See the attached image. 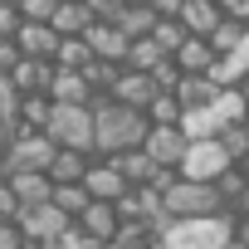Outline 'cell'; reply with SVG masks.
<instances>
[{
    "instance_id": "cell-4",
    "label": "cell",
    "mask_w": 249,
    "mask_h": 249,
    "mask_svg": "<svg viewBox=\"0 0 249 249\" xmlns=\"http://www.w3.org/2000/svg\"><path fill=\"white\" fill-rule=\"evenodd\" d=\"M44 137L54 142V152H83V157H93V112L88 107H54Z\"/></svg>"
},
{
    "instance_id": "cell-34",
    "label": "cell",
    "mask_w": 249,
    "mask_h": 249,
    "mask_svg": "<svg viewBox=\"0 0 249 249\" xmlns=\"http://www.w3.org/2000/svg\"><path fill=\"white\" fill-rule=\"evenodd\" d=\"M234 244L249 249V215H234Z\"/></svg>"
},
{
    "instance_id": "cell-29",
    "label": "cell",
    "mask_w": 249,
    "mask_h": 249,
    "mask_svg": "<svg viewBox=\"0 0 249 249\" xmlns=\"http://www.w3.org/2000/svg\"><path fill=\"white\" fill-rule=\"evenodd\" d=\"M20 30V10H15V0H0V39H15Z\"/></svg>"
},
{
    "instance_id": "cell-22",
    "label": "cell",
    "mask_w": 249,
    "mask_h": 249,
    "mask_svg": "<svg viewBox=\"0 0 249 249\" xmlns=\"http://www.w3.org/2000/svg\"><path fill=\"white\" fill-rule=\"evenodd\" d=\"M176 103H181V112H196V107H210L220 93L210 88V78H181L176 83V93H171Z\"/></svg>"
},
{
    "instance_id": "cell-8",
    "label": "cell",
    "mask_w": 249,
    "mask_h": 249,
    "mask_svg": "<svg viewBox=\"0 0 249 249\" xmlns=\"http://www.w3.org/2000/svg\"><path fill=\"white\" fill-rule=\"evenodd\" d=\"M20 239H30V244H44V249H54V239L73 225V220H64L54 205H35V210H20Z\"/></svg>"
},
{
    "instance_id": "cell-21",
    "label": "cell",
    "mask_w": 249,
    "mask_h": 249,
    "mask_svg": "<svg viewBox=\"0 0 249 249\" xmlns=\"http://www.w3.org/2000/svg\"><path fill=\"white\" fill-rule=\"evenodd\" d=\"M205 44H210L215 59H230V54H239V44H244V25H234V20L220 15V25L205 35Z\"/></svg>"
},
{
    "instance_id": "cell-10",
    "label": "cell",
    "mask_w": 249,
    "mask_h": 249,
    "mask_svg": "<svg viewBox=\"0 0 249 249\" xmlns=\"http://www.w3.org/2000/svg\"><path fill=\"white\" fill-rule=\"evenodd\" d=\"M176 25H181L191 39H205V35L220 25V0H181Z\"/></svg>"
},
{
    "instance_id": "cell-36",
    "label": "cell",
    "mask_w": 249,
    "mask_h": 249,
    "mask_svg": "<svg viewBox=\"0 0 249 249\" xmlns=\"http://www.w3.org/2000/svg\"><path fill=\"white\" fill-rule=\"evenodd\" d=\"M239 98H244V103H249V78H244V83H239Z\"/></svg>"
},
{
    "instance_id": "cell-16",
    "label": "cell",
    "mask_w": 249,
    "mask_h": 249,
    "mask_svg": "<svg viewBox=\"0 0 249 249\" xmlns=\"http://www.w3.org/2000/svg\"><path fill=\"white\" fill-rule=\"evenodd\" d=\"M171 64H176V73H181V78H205V73H210V64H215V54H210V44H205V39H186V44L171 54Z\"/></svg>"
},
{
    "instance_id": "cell-32",
    "label": "cell",
    "mask_w": 249,
    "mask_h": 249,
    "mask_svg": "<svg viewBox=\"0 0 249 249\" xmlns=\"http://www.w3.org/2000/svg\"><path fill=\"white\" fill-rule=\"evenodd\" d=\"M15 64H20V49H15V39H0V78H5Z\"/></svg>"
},
{
    "instance_id": "cell-3",
    "label": "cell",
    "mask_w": 249,
    "mask_h": 249,
    "mask_svg": "<svg viewBox=\"0 0 249 249\" xmlns=\"http://www.w3.org/2000/svg\"><path fill=\"white\" fill-rule=\"evenodd\" d=\"M161 210H166V220H215V215H230L225 200L215 196V186H196V181H176L161 196Z\"/></svg>"
},
{
    "instance_id": "cell-20",
    "label": "cell",
    "mask_w": 249,
    "mask_h": 249,
    "mask_svg": "<svg viewBox=\"0 0 249 249\" xmlns=\"http://www.w3.org/2000/svg\"><path fill=\"white\" fill-rule=\"evenodd\" d=\"M49 112H54V103H49V98H20L15 122H20V132H25V137H35V132H44V127H49Z\"/></svg>"
},
{
    "instance_id": "cell-18",
    "label": "cell",
    "mask_w": 249,
    "mask_h": 249,
    "mask_svg": "<svg viewBox=\"0 0 249 249\" xmlns=\"http://www.w3.org/2000/svg\"><path fill=\"white\" fill-rule=\"evenodd\" d=\"M88 166H93V157H83V152H54V161H49V181H54V186H83Z\"/></svg>"
},
{
    "instance_id": "cell-31",
    "label": "cell",
    "mask_w": 249,
    "mask_h": 249,
    "mask_svg": "<svg viewBox=\"0 0 249 249\" xmlns=\"http://www.w3.org/2000/svg\"><path fill=\"white\" fill-rule=\"evenodd\" d=\"M15 107H20V93L10 88V78H0V122L15 117Z\"/></svg>"
},
{
    "instance_id": "cell-38",
    "label": "cell",
    "mask_w": 249,
    "mask_h": 249,
    "mask_svg": "<svg viewBox=\"0 0 249 249\" xmlns=\"http://www.w3.org/2000/svg\"><path fill=\"white\" fill-rule=\"evenodd\" d=\"M20 249H44V244H30V239H25V244H20Z\"/></svg>"
},
{
    "instance_id": "cell-30",
    "label": "cell",
    "mask_w": 249,
    "mask_h": 249,
    "mask_svg": "<svg viewBox=\"0 0 249 249\" xmlns=\"http://www.w3.org/2000/svg\"><path fill=\"white\" fill-rule=\"evenodd\" d=\"M54 249H98V244H93V239H88V234H83L78 225H69V230H64L59 239H54Z\"/></svg>"
},
{
    "instance_id": "cell-24",
    "label": "cell",
    "mask_w": 249,
    "mask_h": 249,
    "mask_svg": "<svg viewBox=\"0 0 249 249\" xmlns=\"http://www.w3.org/2000/svg\"><path fill=\"white\" fill-rule=\"evenodd\" d=\"M142 117H147V127H176V122H181V103H176L171 93H157Z\"/></svg>"
},
{
    "instance_id": "cell-1",
    "label": "cell",
    "mask_w": 249,
    "mask_h": 249,
    "mask_svg": "<svg viewBox=\"0 0 249 249\" xmlns=\"http://www.w3.org/2000/svg\"><path fill=\"white\" fill-rule=\"evenodd\" d=\"M88 112H93V161L137 152V147L147 142V117H142V112L117 107L112 98H93Z\"/></svg>"
},
{
    "instance_id": "cell-23",
    "label": "cell",
    "mask_w": 249,
    "mask_h": 249,
    "mask_svg": "<svg viewBox=\"0 0 249 249\" xmlns=\"http://www.w3.org/2000/svg\"><path fill=\"white\" fill-rule=\"evenodd\" d=\"M49 205H54V210H59L64 220H78V215H83V210H88L93 200H88V191H83V186H54Z\"/></svg>"
},
{
    "instance_id": "cell-28",
    "label": "cell",
    "mask_w": 249,
    "mask_h": 249,
    "mask_svg": "<svg viewBox=\"0 0 249 249\" xmlns=\"http://www.w3.org/2000/svg\"><path fill=\"white\" fill-rule=\"evenodd\" d=\"M54 5H59V0H15L20 25H49L54 20Z\"/></svg>"
},
{
    "instance_id": "cell-6",
    "label": "cell",
    "mask_w": 249,
    "mask_h": 249,
    "mask_svg": "<svg viewBox=\"0 0 249 249\" xmlns=\"http://www.w3.org/2000/svg\"><path fill=\"white\" fill-rule=\"evenodd\" d=\"M186 137H181V127H147V142H142V157L157 166V171H176L181 166V157H186Z\"/></svg>"
},
{
    "instance_id": "cell-17",
    "label": "cell",
    "mask_w": 249,
    "mask_h": 249,
    "mask_svg": "<svg viewBox=\"0 0 249 249\" xmlns=\"http://www.w3.org/2000/svg\"><path fill=\"white\" fill-rule=\"evenodd\" d=\"M5 186L15 191L20 210H35V205H49V196H54V181H49V176H30V171H15V176H10Z\"/></svg>"
},
{
    "instance_id": "cell-12",
    "label": "cell",
    "mask_w": 249,
    "mask_h": 249,
    "mask_svg": "<svg viewBox=\"0 0 249 249\" xmlns=\"http://www.w3.org/2000/svg\"><path fill=\"white\" fill-rule=\"evenodd\" d=\"M83 191H88V200H103V205H117L122 196H127L122 176H117L107 161H93V166H88V176H83Z\"/></svg>"
},
{
    "instance_id": "cell-26",
    "label": "cell",
    "mask_w": 249,
    "mask_h": 249,
    "mask_svg": "<svg viewBox=\"0 0 249 249\" xmlns=\"http://www.w3.org/2000/svg\"><path fill=\"white\" fill-rule=\"evenodd\" d=\"M244 191H249V181H244V176H239L234 166H230V171H225V176L215 181V196L225 200V210H230V215H234V205L244 200Z\"/></svg>"
},
{
    "instance_id": "cell-35",
    "label": "cell",
    "mask_w": 249,
    "mask_h": 249,
    "mask_svg": "<svg viewBox=\"0 0 249 249\" xmlns=\"http://www.w3.org/2000/svg\"><path fill=\"white\" fill-rule=\"evenodd\" d=\"M239 64H244V73H249V35H244V44H239Z\"/></svg>"
},
{
    "instance_id": "cell-37",
    "label": "cell",
    "mask_w": 249,
    "mask_h": 249,
    "mask_svg": "<svg viewBox=\"0 0 249 249\" xmlns=\"http://www.w3.org/2000/svg\"><path fill=\"white\" fill-rule=\"evenodd\" d=\"M147 249H166V244H161V239H152V244H147Z\"/></svg>"
},
{
    "instance_id": "cell-2",
    "label": "cell",
    "mask_w": 249,
    "mask_h": 249,
    "mask_svg": "<svg viewBox=\"0 0 249 249\" xmlns=\"http://www.w3.org/2000/svg\"><path fill=\"white\" fill-rule=\"evenodd\" d=\"M166 249H225L234 239V215H215V220H166L157 234Z\"/></svg>"
},
{
    "instance_id": "cell-14",
    "label": "cell",
    "mask_w": 249,
    "mask_h": 249,
    "mask_svg": "<svg viewBox=\"0 0 249 249\" xmlns=\"http://www.w3.org/2000/svg\"><path fill=\"white\" fill-rule=\"evenodd\" d=\"M73 225H78L93 244H112V234H117V210H112V205H103V200H93Z\"/></svg>"
},
{
    "instance_id": "cell-19",
    "label": "cell",
    "mask_w": 249,
    "mask_h": 249,
    "mask_svg": "<svg viewBox=\"0 0 249 249\" xmlns=\"http://www.w3.org/2000/svg\"><path fill=\"white\" fill-rule=\"evenodd\" d=\"M107 166L122 176V186H127V191L147 186V181H152V171H157V166L142 157V147H137V152H122V157H107Z\"/></svg>"
},
{
    "instance_id": "cell-15",
    "label": "cell",
    "mask_w": 249,
    "mask_h": 249,
    "mask_svg": "<svg viewBox=\"0 0 249 249\" xmlns=\"http://www.w3.org/2000/svg\"><path fill=\"white\" fill-rule=\"evenodd\" d=\"M88 25H93V20H88V5H83V0H59V5H54L49 30H54L59 39H83Z\"/></svg>"
},
{
    "instance_id": "cell-33",
    "label": "cell",
    "mask_w": 249,
    "mask_h": 249,
    "mask_svg": "<svg viewBox=\"0 0 249 249\" xmlns=\"http://www.w3.org/2000/svg\"><path fill=\"white\" fill-rule=\"evenodd\" d=\"M20 225H0V249H20Z\"/></svg>"
},
{
    "instance_id": "cell-9",
    "label": "cell",
    "mask_w": 249,
    "mask_h": 249,
    "mask_svg": "<svg viewBox=\"0 0 249 249\" xmlns=\"http://www.w3.org/2000/svg\"><path fill=\"white\" fill-rule=\"evenodd\" d=\"M15 49H20V59L54 64V54H59V35H54L49 25H20V30H15Z\"/></svg>"
},
{
    "instance_id": "cell-7",
    "label": "cell",
    "mask_w": 249,
    "mask_h": 249,
    "mask_svg": "<svg viewBox=\"0 0 249 249\" xmlns=\"http://www.w3.org/2000/svg\"><path fill=\"white\" fill-rule=\"evenodd\" d=\"M49 161H54V142H49L44 132H35V137H20V142L5 152V166H10V176H15V171L49 176Z\"/></svg>"
},
{
    "instance_id": "cell-25",
    "label": "cell",
    "mask_w": 249,
    "mask_h": 249,
    "mask_svg": "<svg viewBox=\"0 0 249 249\" xmlns=\"http://www.w3.org/2000/svg\"><path fill=\"white\" fill-rule=\"evenodd\" d=\"M186 39H191V35H186V30H181L176 20H157V30H152V44H157V49H161L166 59H171V54H176V49H181Z\"/></svg>"
},
{
    "instance_id": "cell-11",
    "label": "cell",
    "mask_w": 249,
    "mask_h": 249,
    "mask_svg": "<svg viewBox=\"0 0 249 249\" xmlns=\"http://www.w3.org/2000/svg\"><path fill=\"white\" fill-rule=\"evenodd\" d=\"M157 98V83L147 73H132V69H122V78L112 83V103L117 107H132V112H147V103Z\"/></svg>"
},
{
    "instance_id": "cell-13",
    "label": "cell",
    "mask_w": 249,
    "mask_h": 249,
    "mask_svg": "<svg viewBox=\"0 0 249 249\" xmlns=\"http://www.w3.org/2000/svg\"><path fill=\"white\" fill-rule=\"evenodd\" d=\"M152 30H157L152 0H127V5H122V20H117V35L137 44V39H152Z\"/></svg>"
},
{
    "instance_id": "cell-5",
    "label": "cell",
    "mask_w": 249,
    "mask_h": 249,
    "mask_svg": "<svg viewBox=\"0 0 249 249\" xmlns=\"http://www.w3.org/2000/svg\"><path fill=\"white\" fill-rule=\"evenodd\" d=\"M230 171V157L220 152V142H191L181 166H176V181H196V186H215L220 176Z\"/></svg>"
},
{
    "instance_id": "cell-27",
    "label": "cell",
    "mask_w": 249,
    "mask_h": 249,
    "mask_svg": "<svg viewBox=\"0 0 249 249\" xmlns=\"http://www.w3.org/2000/svg\"><path fill=\"white\" fill-rule=\"evenodd\" d=\"M215 142H220V152L230 157V166H239V161L249 157V132H244V127H225Z\"/></svg>"
}]
</instances>
